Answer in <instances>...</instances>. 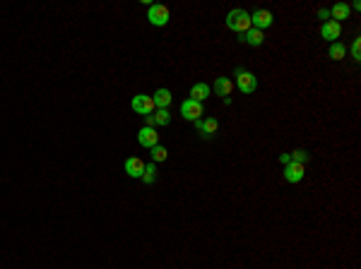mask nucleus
<instances>
[{
	"instance_id": "obj_1",
	"label": "nucleus",
	"mask_w": 361,
	"mask_h": 269,
	"mask_svg": "<svg viewBox=\"0 0 361 269\" xmlns=\"http://www.w3.org/2000/svg\"><path fill=\"white\" fill-rule=\"evenodd\" d=\"M227 27H229L231 32H236V34H243L251 29L253 24H251V15L246 10H231L229 15H227Z\"/></svg>"
},
{
	"instance_id": "obj_2",
	"label": "nucleus",
	"mask_w": 361,
	"mask_h": 269,
	"mask_svg": "<svg viewBox=\"0 0 361 269\" xmlns=\"http://www.w3.org/2000/svg\"><path fill=\"white\" fill-rule=\"evenodd\" d=\"M147 20H150V24H154V27H166L169 20H171V10H169L166 5H150Z\"/></svg>"
},
{
	"instance_id": "obj_3",
	"label": "nucleus",
	"mask_w": 361,
	"mask_h": 269,
	"mask_svg": "<svg viewBox=\"0 0 361 269\" xmlns=\"http://www.w3.org/2000/svg\"><path fill=\"white\" fill-rule=\"evenodd\" d=\"M236 86H239L243 94H253L255 86H258V79H255V75L248 72V70H236Z\"/></svg>"
},
{
	"instance_id": "obj_4",
	"label": "nucleus",
	"mask_w": 361,
	"mask_h": 269,
	"mask_svg": "<svg viewBox=\"0 0 361 269\" xmlns=\"http://www.w3.org/2000/svg\"><path fill=\"white\" fill-rule=\"evenodd\" d=\"M130 106L135 113H140V116H150V113H154L157 108H154V101L152 97H147V94H137V97H132Z\"/></svg>"
},
{
	"instance_id": "obj_5",
	"label": "nucleus",
	"mask_w": 361,
	"mask_h": 269,
	"mask_svg": "<svg viewBox=\"0 0 361 269\" xmlns=\"http://www.w3.org/2000/svg\"><path fill=\"white\" fill-rule=\"evenodd\" d=\"M202 113H205L202 104H197V101H193V99H188V101L181 104V116H183L186 120H200L202 118Z\"/></svg>"
},
{
	"instance_id": "obj_6",
	"label": "nucleus",
	"mask_w": 361,
	"mask_h": 269,
	"mask_svg": "<svg viewBox=\"0 0 361 269\" xmlns=\"http://www.w3.org/2000/svg\"><path fill=\"white\" fill-rule=\"evenodd\" d=\"M272 22H274V17H272V12L270 10H255L251 15V24H253V29H267V27H272Z\"/></svg>"
},
{
	"instance_id": "obj_7",
	"label": "nucleus",
	"mask_w": 361,
	"mask_h": 269,
	"mask_svg": "<svg viewBox=\"0 0 361 269\" xmlns=\"http://www.w3.org/2000/svg\"><path fill=\"white\" fill-rule=\"evenodd\" d=\"M304 173H306L304 163L289 161L284 166V181H286V183H301V181H304Z\"/></svg>"
},
{
	"instance_id": "obj_8",
	"label": "nucleus",
	"mask_w": 361,
	"mask_h": 269,
	"mask_svg": "<svg viewBox=\"0 0 361 269\" xmlns=\"http://www.w3.org/2000/svg\"><path fill=\"white\" fill-rule=\"evenodd\" d=\"M137 142L142 144L145 149H152V147H157V144H159V135H157V128H147V125H145V128L137 132Z\"/></svg>"
},
{
	"instance_id": "obj_9",
	"label": "nucleus",
	"mask_w": 361,
	"mask_h": 269,
	"mask_svg": "<svg viewBox=\"0 0 361 269\" xmlns=\"http://www.w3.org/2000/svg\"><path fill=\"white\" fill-rule=\"evenodd\" d=\"M339 34H342V24H339V22H332V20H328L323 24V29H320V36H323L325 41H332V43L339 39Z\"/></svg>"
},
{
	"instance_id": "obj_10",
	"label": "nucleus",
	"mask_w": 361,
	"mask_h": 269,
	"mask_svg": "<svg viewBox=\"0 0 361 269\" xmlns=\"http://www.w3.org/2000/svg\"><path fill=\"white\" fill-rule=\"evenodd\" d=\"M195 125H197V132L202 135V137H212L214 132L219 130V120L217 118H207V120H195Z\"/></svg>"
},
{
	"instance_id": "obj_11",
	"label": "nucleus",
	"mask_w": 361,
	"mask_h": 269,
	"mask_svg": "<svg viewBox=\"0 0 361 269\" xmlns=\"http://www.w3.org/2000/svg\"><path fill=\"white\" fill-rule=\"evenodd\" d=\"M142 171H145L142 159H137V156L125 159V173H128L130 178H142Z\"/></svg>"
},
{
	"instance_id": "obj_12",
	"label": "nucleus",
	"mask_w": 361,
	"mask_h": 269,
	"mask_svg": "<svg viewBox=\"0 0 361 269\" xmlns=\"http://www.w3.org/2000/svg\"><path fill=\"white\" fill-rule=\"evenodd\" d=\"M207 97H209V84H205V82H197V84L190 86V99H193V101L202 104Z\"/></svg>"
},
{
	"instance_id": "obj_13",
	"label": "nucleus",
	"mask_w": 361,
	"mask_h": 269,
	"mask_svg": "<svg viewBox=\"0 0 361 269\" xmlns=\"http://www.w3.org/2000/svg\"><path fill=\"white\" fill-rule=\"evenodd\" d=\"M214 92H217L219 97L229 99V94L234 92V82H231L229 77H217V79H214Z\"/></svg>"
},
{
	"instance_id": "obj_14",
	"label": "nucleus",
	"mask_w": 361,
	"mask_h": 269,
	"mask_svg": "<svg viewBox=\"0 0 361 269\" xmlns=\"http://www.w3.org/2000/svg\"><path fill=\"white\" fill-rule=\"evenodd\" d=\"M171 92L169 89H157L154 92V97H152V101H154V108H169V104H171Z\"/></svg>"
},
{
	"instance_id": "obj_15",
	"label": "nucleus",
	"mask_w": 361,
	"mask_h": 269,
	"mask_svg": "<svg viewBox=\"0 0 361 269\" xmlns=\"http://www.w3.org/2000/svg\"><path fill=\"white\" fill-rule=\"evenodd\" d=\"M351 8L347 5V3H337V5H332V10H330V17H332V22H339V20H347L349 17Z\"/></svg>"
},
{
	"instance_id": "obj_16",
	"label": "nucleus",
	"mask_w": 361,
	"mask_h": 269,
	"mask_svg": "<svg viewBox=\"0 0 361 269\" xmlns=\"http://www.w3.org/2000/svg\"><path fill=\"white\" fill-rule=\"evenodd\" d=\"M243 41L246 43H251V46H263V41H265V36H263V32L260 29H248V32L243 34Z\"/></svg>"
},
{
	"instance_id": "obj_17",
	"label": "nucleus",
	"mask_w": 361,
	"mask_h": 269,
	"mask_svg": "<svg viewBox=\"0 0 361 269\" xmlns=\"http://www.w3.org/2000/svg\"><path fill=\"white\" fill-rule=\"evenodd\" d=\"M152 120H154V128H157V125H169V123H171V113H169V108H157V111H154V116H152Z\"/></svg>"
},
{
	"instance_id": "obj_18",
	"label": "nucleus",
	"mask_w": 361,
	"mask_h": 269,
	"mask_svg": "<svg viewBox=\"0 0 361 269\" xmlns=\"http://www.w3.org/2000/svg\"><path fill=\"white\" fill-rule=\"evenodd\" d=\"M166 159H169V151H166V147H162V144L152 147V163L166 161Z\"/></svg>"
},
{
	"instance_id": "obj_19",
	"label": "nucleus",
	"mask_w": 361,
	"mask_h": 269,
	"mask_svg": "<svg viewBox=\"0 0 361 269\" xmlns=\"http://www.w3.org/2000/svg\"><path fill=\"white\" fill-rule=\"evenodd\" d=\"M344 55H347V48H344L342 43L335 41L332 46H330V58H332V60H342Z\"/></svg>"
},
{
	"instance_id": "obj_20",
	"label": "nucleus",
	"mask_w": 361,
	"mask_h": 269,
	"mask_svg": "<svg viewBox=\"0 0 361 269\" xmlns=\"http://www.w3.org/2000/svg\"><path fill=\"white\" fill-rule=\"evenodd\" d=\"M142 181L145 183H154V181H157V166H154V163H147V166H145Z\"/></svg>"
},
{
	"instance_id": "obj_21",
	"label": "nucleus",
	"mask_w": 361,
	"mask_h": 269,
	"mask_svg": "<svg viewBox=\"0 0 361 269\" xmlns=\"http://www.w3.org/2000/svg\"><path fill=\"white\" fill-rule=\"evenodd\" d=\"M289 156H292V161H294V163H306V161H311V154H308L306 149H296V151H292Z\"/></svg>"
},
{
	"instance_id": "obj_22",
	"label": "nucleus",
	"mask_w": 361,
	"mask_h": 269,
	"mask_svg": "<svg viewBox=\"0 0 361 269\" xmlns=\"http://www.w3.org/2000/svg\"><path fill=\"white\" fill-rule=\"evenodd\" d=\"M351 58L361 60V39H354V43H351Z\"/></svg>"
},
{
	"instance_id": "obj_23",
	"label": "nucleus",
	"mask_w": 361,
	"mask_h": 269,
	"mask_svg": "<svg viewBox=\"0 0 361 269\" xmlns=\"http://www.w3.org/2000/svg\"><path fill=\"white\" fill-rule=\"evenodd\" d=\"M318 15H320V20H325V22L330 20V10H320Z\"/></svg>"
},
{
	"instance_id": "obj_24",
	"label": "nucleus",
	"mask_w": 361,
	"mask_h": 269,
	"mask_svg": "<svg viewBox=\"0 0 361 269\" xmlns=\"http://www.w3.org/2000/svg\"><path fill=\"white\" fill-rule=\"evenodd\" d=\"M279 161H282V163H284V166H286V163L292 161V156H289V154H282V156H279Z\"/></svg>"
}]
</instances>
